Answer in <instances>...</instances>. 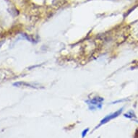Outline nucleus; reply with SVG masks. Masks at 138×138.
<instances>
[{
    "label": "nucleus",
    "mask_w": 138,
    "mask_h": 138,
    "mask_svg": "<svg viewBox=\"0 0 138 138\" xmlns=\"http://www.w3.org/2000/svg\"><path fill=\"white\" fill-rule=\"evenodd\" d=\"M88 129H87V130H85L84 132H83V134H82V137H84L85 135V132H88Z\"/></svg>",
    "instance_id": "3"
},
{
    "label": "nucleus",
    "mask_w": 138,
    "mask_h": 138,
    "mask_svg": "<svg viewBox=\"0 0 138 138\" xmlns=\"http://www.w3.org/2000/svg\"><path fill=\"white\" fill-rule=\"evenodd\" d=\"M122 109H119V111H117V112H115V113H114V114L108 115L107 117H106L104 119L101 120V122H100V125H103V124H105V123H106V122H109V121L111 120L112 119H114V118H115V117H117V116H119V114L122 113Z\"/></svg>",
    "instance_id": "1"
},
{
    "label": "nucleus",
    "mask_w": 138,
    "mask_h": 138,
    "mask_svg": "<svg viewBox=\"0 0 138 138\" xmlns=\"http://www.w3.org/2000/svg\"><path fill=\"white\" fill-rule=\"evenodd\" d=\"M103 99L102 98H93L92 100H88L87 102L89 103V105H92V109L94 108H98V106L100 105L101 106V102L103 101Z\"/></svg>",
    "instance_id": "2"
}]
</instances>
